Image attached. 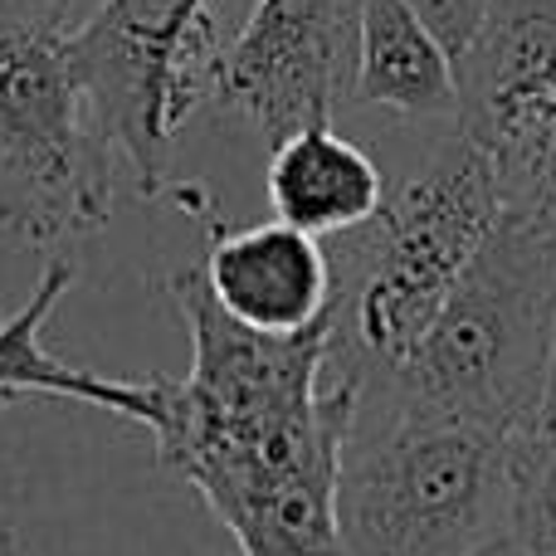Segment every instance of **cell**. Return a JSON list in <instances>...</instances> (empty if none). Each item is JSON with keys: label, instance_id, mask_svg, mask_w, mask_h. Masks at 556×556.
I'll return each mask as SVG.
<instances>
[{"label": "cell", "instance_id": "3957f363", "mask_svg": "<svg viewBox=\"0 0 556 556\" xmlns=\"http://www.w3.org/2000/svg\"><path fill=\"white\" fill-rule=\"evenodd\" d=\"M498 215L493 162L459 123L444 127L391 181L381 211L342 235V260H332V362L346 371H405Z\"/></svg>", "mask_w": 556, "mask_h": 556}, {"label": "cell", "instance_id": "4fadbf2b", "mask_svg": "<svg viewBox=\"0 0 556 556\" xmlns=\"http://www.w3.org/2000/svg\"><path fill=\"white\" fill-rule=\"evenodd\" d=\"M489 5L493 0H410V10L434 29V39L454 54V64L473 49L483 20H489Z\"/></svg>", "mask_w": 556, "mask_h": 556}, {"label": "cell", "instance_id": "277c9868", "mask_svg": "<svg viewBox=\"0 0 556 556\" xmlns=\"http://www.w3.org/2000/svg\"><path fill=\"white\" fill-rule=\"evenodd\" d=\"M556 346V230L503 211L405 366L425 401L522 434L538 425Z\"/></svg>", "mask_w": 556, "mask_h": 556}, {"label": "cell", "instance_id": "8992f818", "mask_svg": "<svg viewBox=\"0 0 556 556\" xmlns=\"http://www.w3.org/2000/svg\"><path fill=\"white\" fill-rule=\"evenodd\" d=\"M68 39L132 191H172V142L195 108L215 103L225 64L211 0H103Z\"/></svg>", "mask_w": 556, "mask_h": 556}, {"label": "cell", "instance_id": "5bb4252c", "mask_svg": "<svg viewBox=\"0 0 556 556\" xmlns=\"http://www.w3.org/2000/svg\"><path fill=\"white\" fill-rule=\"evenodd\" d=\"M103 0H0V15L10 20H29V25H49V29H68L74 35Z\"/></svg>", "mask_w": 556, "mask_h": 556}, {"label": "cell", "instance_id": "6da1fadb", "mask_svg": "<svg viewBox=\"0 0 556 556\" xmlns=\"http://www.w3.org/2000/svg\"><path fill=\"white\" fill-rule=\"evenodd\" d=\"M191 366L162 376L156 459L195 483L240 556H337V469L362 371L332 362V313L274 337L235 323L201 269L172 278Z\"/></svg>", "mask_w": 556, "mask_h": 556}, {"label": "cell", "instance_id": "5b68a950", "mask_svg": "<svg viewBox=\"0 0 556 556\" xmlns=\"http://www.w3.org/2000/svg\"><path fill=\"white\" fill-rule=\"evenodd\" d=\"M117 172L68 29L0 15V230L35 250L78 240L108 220Z\"/></svg>", "mask_w": 556, "mask_h": 556}, {"label": "cell", "instance_id": "30bf717a", "mask_svg": "<svg viewBox=\"0 0 556 556\" xmlns=\"http://www.w3.org/2000/svg\"><path fill=\"white\" fill-rule=\"evenodd\" d=\"M264 191H269L278 220L323 240V235L362 230L381 211L391 176L366 147L342 137L332 123H313L269 147Z\"/></svg>", "mask_w": 556, "mask_h": 556}, {"label": "cell", "instance_id": "7c38bea8", "mask_svg": "<svg viewBox=\"0 0 556 556\" xmlns=\"http://www.w3.org/2000/svg\"><path fill=\"white\" fill-rule=\"evenodd\" d=\"M459 127L493 162L503 211L556 230V74L459 113Z\"/></svg>", "mask_w": 556, "mask_h": 556}, {"label": "cell", "instance_id": "8fae6325", "mask_svg": "<svg viewBox=\"0 0 556 556\" xmlns=\"http://www.w3.org/2000/svg\"><path fill=\"white\" fill-rule=\"evenodd\" d=\"M68 283H74V264L49 260L39 283L29 288V303L0 317V401H10V395H54V401L93 405V410L123 415V420L152 430L156 415H162V376L123 381V376L59 362L45 346V323L54 317Z\"/></svg>", "mask_w": 556, "mask_h": 556}, {"label": "cell", "instance_id": "7a4b0ae2", "mask_svg": "<svg viewBox=\"0 0 556 556\" xmlns=\"http://www.w3.org/2000/svg\"><path fill=\"white\" fill-rule=\"evenodd\" d=\"M513 440L425 401L401 371H362L337 469V556H479L513 518Z\"/></svg>", "mask_w": 556, "mask_h": 556}, {"label": "cell", "instance_id": "ba28073f", "mask_svg": "<svg viewBox=\"0 0 556 556\" xmlns=\"http://www.w3.org/2000/svg\"><path fill=\"white\" fill-rule=\"evenodd\" d=\"M201 278L235 323L274 337L307 332L337 298V269L323 240L278 215L244 230L211 225Z\"/></svg>", "mask_w": 556, "mask_h": 556}, {"label": "cell", "instance_id": "9a60e30c", "mask_svg": "<svg viewBox=\"0 0 556 556\" xmlns=\"http://www.w3.org/2000/svg\"><path fill=\"white\" fill-rule=\"evenodd\" d=\"M538 430L556 434V346H552V371H547V395H542V410H538Z\"/></svg>", "mask_w": 556, "mask_h": 556}, {"label": "cell", "instance_id": "52a82bcc", "mask_svg": "<svg viewBox=\"0 0 556 556\" xmlns=\"http://www.w3.org/2000/svg\"><path fill=\"white\" fill-rule=\"evenodd\" d=\"M366 0H254L244 29L225 45L215 108L264 142L332 123L352 98Z\"/></svg>", "mask_w": 556, "mask_h": 556}, {"label": "cell", "instance_id": "9c48e42d", "mask_svg": "<svg viewBox=\"0 0 556 556\" xmlns=\"http://www.w3.org/2000/svg\"><path fill=\"white\" fill-rule=\"evenodd\" d=\"M352 103L376 108L395 123H459V64L410 10V0H366Z\"/></svg>", "mask_w": 556, "mask_h": 556}]
</instances>
